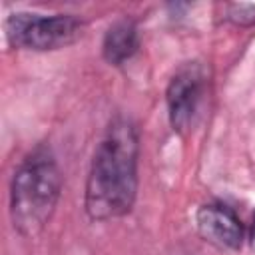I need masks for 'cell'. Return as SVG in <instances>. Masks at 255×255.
<instances>
[{"label": "cell", "instance_id": "277c9868", "mask_svg": "<svg viewBox=\"0 0 255 255\" xmlns=\"http://www.w3.org/2000/svg\"><path fill=\"white\" fill-rule=\"evenodd\" d=\"M203 90H205V72L197 62L183 64L169 80L165 100H167L169 124L175 133L187 135L191 131L203 98Z\"/></svg>", "mask_w": 255, "mask_h": 255}, {"label": "cell", "instance_id": "52a82bcc", "mask_svg": "<svg viewBox=\"0 0 255 255\" xmlns=\"http://www.w3.org/2000/svg\"><path fill=\"white\" fill-rule=\"evenodd\" d=\"M231 24L235 26H253L255 24V4H229L227 16Z\"/></svg>", "mask_w": 255, "mask_h": 255}, {"label": "cell", "instance_id": "ba28073f", "mask_svg": "<svg viewBox=\"0 0 255 255\" xmlns=\"http://www.w3.org/2000/svg\"><path fill=\"white\" fill-rule=\"evenodd\" d=\"M249 245L255 249V211L251 215V227H249Z\"/></svg>", "mask_w": 255, "mask_h": 255}, {"label": "cell", "instance_id": "3957f363", "mask_svg": "<svg viewBox=\"0 0 255 255\" xmlns=\"http://www.w3.org/2000/svg\"><path fill=\"white\" fill-rule=\"evenodd\" d=\"M84 30V22L74 14H30L14 12L6 20L8 42L16 48L46 52L74 44Z\"/></svg>", "mask_w": 255, "mask_h": 255}, {"label": "cell", "instance_id": "8992f818", "mask_svg": "<svg viewBox=\"0 0 255 255\" xmlns=\"http://www.w3.org/2000/svg\"><path fill=\"white\" fill-rule=\"evenodd\" d=\"M137 48H139V32L137 26L128 18L114 22L104 34L102 54L104 60L112 66H122L124 62H128L137 52Z\"/></svg>", "mask_w": 255, "mask_h": 255}, {"label": "cell", "instance_id": "5b68a950", "mask_svg": "<svg viewBox=\"0 0 255 255\" xmlns=\"http://www.w3.org/2000/svg\"><path fill=\"white\" fill-rule=\"evenodd\" d=\"M197 233L217 249L237 251L243 243V225L235 211L223 203H203L195 213Z\"/></svg>", "mask_w": 255, "mask_h": 255}, {"label": "cell", "instance_id": "7a4b0ae2", "mask_svg": "<svg viewBox=\"0 0 255 255\" xmlns=\"http://www.w3.org/2000/svg\"><path fill=\"white\" fill-rule=\"evenodd\" d=\"M62 195V171L48 145L34 147L16 167L10 183V217L24 237L40 235Z\"/></svg>", "mask_w": 255, "mask_h": 255}, {"label": "cell", "instance_id": "6da1fadb", "mask_svg": "<svg viewBox=\"0 0 255 255\" xmlns=\"http://www.w3.org/2000/svg\"><path fill=\"white\" fill-rule=\"evenodd\" d=\"M139 135L135 124L116 116L100 139L86 179L84 207L92 221H110L131 211L137 197Z\"/></svg>", "mask_w": 255, "mask_h": 255}]
</instances>
